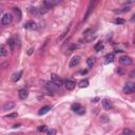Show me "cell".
Segmentation results:
<instances>
[{
	"mask_svg": "<svg viewBox=\"0 0 135 135\" xmlns=\"http://www.w3.org/2000/svg\"><path fill=\"white\" fill-rule=\"evenodd\" d=\"M16 43H17V42H15V39H14V38H10V39H9V41H7V45H9L11 51H14V50H15Z\"/></svg>",
	"mask_w": 135,
	"mask_h": 135,
	"instance_id": "2e32d148",
	"label": "cell"
},
{
	"mask_svg": "<svg viewBox=\"0 0 135 135\" xmlns=\"http://www.w3.org/2000/svg\"><path fill=\"white\" fill-rule=\"evenodd\" d=\"M57 3H58V1H55V0H45V1L43 2L42 4L45 5V6H46L49 10H51L54 5H56Z\"/></svg>",
	"mask_w": 135,
	"mask_h": 135,
	"instance_id": "9c48e42d",
	"label": "cell"
},
{
	"mask_svg": "<svg viewBox=\"0 0 135 135\" xmlns=\"http://www.w3.org/2000/svg\"><path fill=\"white\" fill-rule=\"evenodd\" d=\"M78 86H79V88H88L89 87V80L88 79H82V80L78 83Z\"/></svg>",
	"mask_w": 135,
	"mask_h": 135,
	"instance_id": "e0dca14e",
	"label": "cell"
},
{
	"mask_svg": "<svg viewBox=\"0 0 135 135\" xmlns=\"http://www.w3.org/2000/svg\"><path fill=\"white\" fill-rule=\"evenodd\" d=\"M95 62H96V58L95 57H90L89 59H87V63H88L89 67H93L95 65Z\"/></svg>",
	"mask_w": 135,
	"mask_h": 135,
	"instance_id": "44dd1931",
	"label": "cell"
},
{
	"mask_svg": "<svg viewBox=\"0 0 135 135\" xmlns=\"http://www.w3.org/2000/svg\"><path fill=\"white\" fill-rule=\"evenodd\" d=\"M56 130H55V129H51V130H49V131H47V132H46V135H56Z\"/></svg>",
	"mask_w": 135,
	"mask_h": 135,
	"instance_id": "4316f807",
	"label": "cell"
},
{
	"mask_svg": "<svg viewBox=\"0 0 135 135\" xmlns=\"http://www.w3.org/2000/svg\"><path fill=\"white\" fill-rule=\"evenodd\" d=\"M13 21V15L10 13H4L1 17V24L2 25H10Z\"/></svg>",
	"mask_w": 135,
	"mask_h": 135,
	"instance_id": "6da1fadb",
	"label": "cell"
},
{
	"mask_svg": "<svg viewBox=\"0 0 135 135\" xmlns=\"http://www.w3.org/2000/svg\"><path fill=\"white\" fill-rule=\"evenodd\" d=\"M51 110V107L50 106H45V107H42V108L39 110V112H38V114L39 115H45V114H46L49 111Z\"/></svg>",
	"mask_w": 135,
	"mask_h": 135,
	"instance_id": "4fadbf2b",
	"label": "cell"
},
{
	"mask_svg": "<svg viewBox=\"0 0 135 135\" xmlns=\"http://www.w3.org/2000/svg\"><path fill=\"white\" fill-rule=\"evenodd\" d=\"M95 51L96 52H99V51H101L102 49H104V45H102L101 42H98V43H96V45H95Z\"/></svg>",
	"mask_w": 135,
	"mask_h": 135,
	"instance_id": "603a6c76",
	"label": "cell"
},
{
	"mask_svg": "<svg viewBox=\"0 0 135 135\" xmlns=\"http://www.w3.org/2000/svg\"><path fill=\"white\" fill-rule=\"evenodd\" d=\"M18 95H19V98L20 99H26L27 96H29V91H27L25 88H22V89L19 90Z\"/></svg>",
	"mask_w": 135,
	"mask_h": 135,
	"instance_id": "ba28073f",
	"label": "cell"
},
{
	"mask_svg": "<svg viewBox=\"0 0 135 135\" xmlns=\"http://www.w3.org/2000/svg\"><path fill=\"white\" fill-rule=\"evenodd\" d=\"M124 92L126 94H131L135 91V83H126L124 87Z\"/></svg>",
	"mask_w": 135,
	"mask_h": 135,
	"instance_id": "3957f363",
	"label": "cell"
},
{
	"mask_svg": "<svg viewBox=\"0 0 135 135\" xmlns=\"http://www.w3.org/2000/svg\"><path fill=\"white\" fill-rule=\"evenodd\" d=\"M57 87L54 85V83L51 81V82H47L46 83V90L50 92V94H53V93H56L57 92Z\"/></svg>",
	"mask_w": 135,
	"mask_h": 135,
	"instance_id": "52a82bcc",
	"label": "cell"
},
{
	"mask_svg": "<svg viewBox=\"0 0 135 135\" xmlns=\"http://www.w3.org/2000/svg\"><path fill=\"white\" fill-rule=\"evenodd\" d=\"M14 11H15L16 14H18V20H20V19H21V12H20V10H19L18 7H14Z\"/></svg>",
	"mask_w": 135,
	"mask_h": 135,
	"instance_id": "484cf974",
	"label": "cell"
},
{
	"mask_svg": "<svg viewBox=\"0 0 135 135\" xmlns=\"http://www.w3.org/2000/svg\"><path fill=\"white\" fill-rule=\"evenodd\" d=\"M29 13H30L31 15H39V13H38V7H35V6L29 7Z\"/></svg>",
	"mask_w": 135,
	"mask_h": 135,
	"instance_id": "ffe728a7",
	"label": "cell"
},
{
	"mask_svg": "<svg viewBox=\"0 0 135 135\" xmlns=\"http://www.w3.org/2000/svg\"><path fill=\"white\" fill-rule=\"evenodd\" d=\"M98 100H99V98H98V97H96V98H94V99H93V102H97Z\"/></svg>",
	"mask_w": 135,
	"mask_h": 135,
	"instance_id": "836d02e7",
	"label": "cell"
},
{
	"mask_svg": "<svg viewBox=\"0 0 135 135\" xmlns=\"http://www.w3.org/2000/svg\"><path fill=\"white\" fill-rule=\"evenodd\" d=\"M21 75H22L21 71H20V72H18V73H15L13 76H12V81H13V82H17L19 79L21 78Z\"/></svg>",
	"mask_w": 135,
	"mask_h": 135,
	"instance_id": "9a60e30c",
	"label": "cell"
},
{
	"mask_svg": "<svg viewBox=\"0 0 135 135\" xmlns=\"http://www.w3.org/2000/svg\"><path fill=\"white\" fill-rule=\"evenodd\" d=\"M131 20H132V21H135V14L133 15V17H132V19H131Z\"/></svg>",
	"mask_w": 135,
	"mask_h": 135,
	"instance_id": "e575fe53",
	"label": "cell"
},
{
	"mask_svg": "<svg viewBox=\"0 0 135 135\" xmlns=\"http://www.w3.org/2000/svg\"><path fill=\"white\" fill-rule=\"evenodd\" d=\"M77 113L81 115V114H83V113H86V110H85V109H83V108H82V109H80V110H79V111H78V112H77Z\"/></svg>",
	"mask_w": 135,
	"mask_h": 135,
	"instance_id": "1f68e13d",
	"label": "cell"
},
{
	"mask_svg": "<svg viewBox=\"0 0 135 135\" xmlns=\"http://www.w3.org/2000/svg\"><path fill=\"white\" fill-rule=\"evenodd\" d=\"M15 107V104L13 101H6L4 105H3V111H9V110H12Z\"/></svg>",
	"mask_w": 135,
	"mask_h": 135,
	"instance_id": "7c38bea8",
	"label": "cell"
},
{
	"mask_svg": "<svg viewBox=\"0 0 135 135\" xmlns=\"http://www.w3.org/2000/svg\"><path fill=\"white\" fill-rule=\"evenodd\" d=\"M115 23H116V24H124V23H125V19L116 18V19H115Z\"/></svg>",
	"mask_w": 135,
	"mask_h": 135,
	"instance_id": "d4e9b609",
	"label": "cell"
},
{
	"mask_svg": "<svg viewBox=\"0 0 135 135\" xmlns=\"http://www.w3.org/2000/svg\"><path fill=\"white\" fill-rule=\"evenodd\" d=\"M75 49H77V45H72L69 47V52H72V51L75 50Z\"/></svg>",
	"mask_w": 135,
	"mask_h": 135,
	"instance_id": "f546056e",
	"label": "cell"
},
{
	"mask_svg": "<svg viewBox=\"0 0 135 135\" xmlns=\"http://www.w3.org/2000/svg\"><path fill=\"white\" fill-rule=\"evenodd\" d=\"M38 131L39 132H45V131H46V126H39Z\"/></svg>",
	"mask_w": 135,
	"mask_h": 135,
	"instance_id": "83f0119b",
	"label": "cell"
},
{
	"mask_svg": "<svg viewBox=\"0 0 135 135\" xmlns=\"http://www.w3.org/2000/svg\"><path fill=\"white\" fill-rule=\"evenodd\" d=\"M122 135H133V132L131 131L130 129H124V131H122Z\"/></svg>",
	"mask_w": 135,
	"mask_h": 135,
	"instance_id": "cb8c5ba5",
	"label": "cell"
},
{
	"mask_svg": "<svg viewBox=\"0 0 135 135\" xmlns=\"http://www.w3.org/2000/svg\"><path fill=\"white\" fill-rule=\"evenodd\" d=\"M6 55H7V50H6V47H5L4 45H0V56L3 58V57H5Z\"/></svg>",
	"mask_w": 135,
	"mask_h": 135,
	"instance_id": "5bb4252c",
	"label": "cell"
},
{
	"mask_svg": "<svg viewBox=\"0 0 135 135\" xmlns=\"http://www.w3.org/2000/svg\"><path fill=\"white\" fill-rule=\"evenodd\" d=\"M71 109H72V110L74 111V112H76V113H77L79 110L82 109V107H81L80 104H76V102H75V104L72 105V107H71Z\"/></svg>",
	"mask_w": 135,
	"mask_h": 135,
	"instance_id": "d6986e66",
	"label": "cell"
},
{
	"mask_svg": "<svg viewBox=\"0 0 135 135\" xmlns=\"http://www.w3.org/2000/svg\"><path fill=\"white\" fill-rule=\"evenodd\" d=\"M24 29H26V30H35L36 29V22H34L33 20H30V21H27V22H25L24 23Z\"/></svg>",
	"mask_w": 135,
	"mask_h": 135,
	"instance_id": "30bf717a",
	"label": "cell"
},
{
	"mask_svg": "<svg viewBox=\"0 0 135 135\" xmlns=\"http://www.w3.org/2000/svg\"><path fill=\"white\" fill-rule=\"evenodd\" d=\"M79 62H80V56H74L70 61V67L71 68L76 67L79 65Z\"/></svg>",
	"mask_w": 135,
	"mask_h": 135,
	"instance_id": "8fae6325",
	"label": "cell"
},
{
	"mask_svg": "<svg viewBox=\"0 0 135 135\" xmlns=\"http://www.w3.org/2000/svg\"><path fill=\"white\" fill-rule=\"evenodd\" d=\"M50 10L47 9L46 6H45V5H41L40 7H39L38 9V13H39V15H43V14H45V13H47V12H49Z\"/></svg>",
	"mask_w": 135,
	"mask_h": 135,
	"instance_id": "ac0fdd59",
	"label": "cell"
},
{
	"mask_svg": "<svg viewBox=\"0 0 135 135\" xmlns=\"http://www.w3.org/2000/svg\"><path fill=\"white\" fill-rule=\"evenodd\" d=\"M18 116V114L17 113H12V114H9L6 116V118H15V117H17Z\"/></svg>",
	"mask_w": 135,
	"mask_h": 135,
	"instance_id": "f1b7e54d",
	"label": "cell"
},
{
	"mask_svg": "<svg viewBox=\"0 0 135 135\" xmlns=\"http://www.w3.org/2000/svg\"><path fill=\"white\" fill-rule=\"evenodd\" d=\"M102 108L107 111L111 110L113 108V102L111 100H109V99H104V100H102Z\"/></svg>",
	"mask_w": 135,
	"mask_h": 135,
	"instance_id": "8992f818",
	"label": "cell"
},
{
	"mask_svg": "<svg viewBox=\"0 0 135 135\" xmlns=\"http://www.w3.org/2000/svg\"><path fill=\"white\" fill-rule=\"evenodd\" d=\"M33 51H34V49H30V50H29V52H27V54L31 55L32 53H33Z\"/></svg>",
	"mask_w": 135,
	"mask_h": 135,
	"instance_id": "d6a6232c",
	"label": "cell"
},
{
	"mask_svg": "<svg viewBox=\"0 0 135 135\" xmlns=\"http://www.w3.org/2000/svg\"><path fill=\"white\" fill-rule=\"evenodd\" d=\"M51 79H52V82L57 87V88H60V87H62L63 85H65L63 79L60 78L59 76H57L56 74H52V75H51Z\"/></svg>",
	"mask_w": 135,
	"mask_h": 135,
	"instance_id": "7a4b0ae2",
	"label": "cell"
},
{
	"mask_svg": "<svg viewBox=\"0 0 135 135\" xmlns=\"http://www.w3.org/2000/svg\"><path fill=\"white\" fill-rule=\"evenodd\" d=\"M129 75H130V77H135V70H132V71H131Z\"/></svg>",
	"mask_w": 135,
	"mask_h": 135,
	"instance_id": "4dcf8cb0",
	"label": "cell"
},
{
	"mask_svg": "<svg viewBox=\"0 0 135 135\" xmlns=\"http://www.w3.org/2000/svg\"><path fill=\"white\" fill-rule=\"evenodd\" d=\"M119 62L122 66H131L133 61H132V59H131V57H129V56H122L119 59Z\"/></svg>",
	"mask_w": 135,
	"mask_h": 135,
	"instance_id": "5b68a950",
	"label": "cell"
},
{
	"mask_svg": "<svg viewBox=\"0 0 135 135\" xmlns=\"http://www.w3.org/2000/svg\"><path fill=\"white\" fill-rule=\"evenodd\" d=\"M114 60V54L113 53H110L106 56V63H109V62H112Z\"/></svg>",
	"mask_w": 135,
	"mask_h": 135,
	"instance_id": "7402d4cb",
	"label": "cell"
},
{
	"mask_svg": "<svg viewBox=\"0 0 135 135\" xmlns=\"http://www.w3.org/2000/svg\"><path fill=\"white\" fill-rule=\"evenodd\" d=\"M65 87L68 91H72L75 87H76V82L74 80H72V79H68V80L65 82Z\"/></svg>",
	"mask_w": 135,
	"mask_h": 135,
	"instance_id": "277c9868",
	"label": "cell"
}]
</instances>
